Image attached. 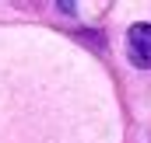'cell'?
Wrapping results in <instances>:
<instances>
[{
	"mask_svg": "<svg viewBox=\"0 0 151 143\" xmlns=\"http://www.w3.org/2000/svg\"><path fill=\"white\" fill-rule=\"evenodd\" d=\"M127 56L134 67H151V25H134L127 32Z\"/></svg>",
	"mask_w": 151,
	"mask_h": 143,
	"instance_id": "6da1fadb",
	"label": "cell"
}]
</instances>
